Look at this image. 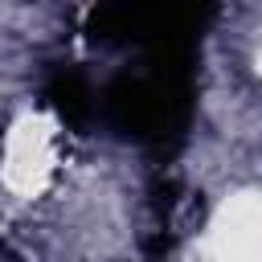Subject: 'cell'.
Returning a JSON list of instances; mask_svg holds the SVG:
<instances>
[{
  "label": "cell",
  "mask_w": 262,
  "mask_h": 262,
  "mask_svg": "<svg viewBox=\"0 0 262 262\" xmlns=\"http://www.w3.org/2000/svg\"><path fill=\"white\" fill-rule=\"evenodd\" d=\"M192 57L196 53H139L135 66L98 86V123L139 147L176 151L192 119Z\"/></svg>",
  "instance_id": "obj_1"
},
{
  "label": "cell",
  "mask_w": 262,
  "mask_h": 262,
  "mask_svg": "<svg viewBox=\"0 0 262 262\" xmlns=\"http://www.w3.org/2000/svg\"><path fill=\"white\" fill-rule=\"evenodd\" d=\"M45 98L57 111V119L70 123V127H78V131H86V127L98 123V86L78 66H57L45 78Z\"/></svg>",
  "instance_id": "obj_3"
},
{
  "label": "cell",
  "mask_w": 262,
  "mask_h": 262,
  "mask_svg": "<svg viewBox=\"0 0 262 262\" xmlns=\"http://www.w3.org/2000/svg\"><path fill=\"white\" fill-rule=\"evenodd\" d=\"M213 12V0H98L86 33L98 45L135 53H196Z\"/></svg>",
  "instance_id": "obj_2"
}]
</instances>
